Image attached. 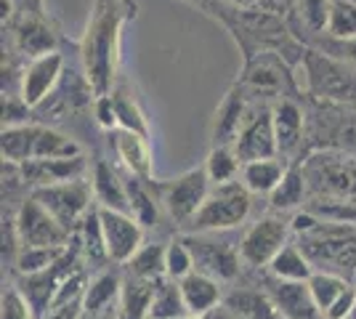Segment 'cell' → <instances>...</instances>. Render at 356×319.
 <instances>
[{"label": "cell", "mask_w": 356, "mask_h": 319, "mask_svg": "<svg viewBox=\"0 0 356 319\" xmlns=\"http://www.w3.org/2000/svg\"><path fill=\"white\" fill-rule=\"evenodd\" d=\"M90 183H93V197H96V205H99V208L131 213V199H128L125 179H122L106 160H99V163L93 165Z\"/></svg>", "instance_id": "e0dca14e"}, {"label": "cell", "mask_w": 356, "mask_h": 319, "mask_svg": "<svg viewBox=\"0 0 356 319\" xmlns=\"http://www.w3.org/2000/svg\"><path fill=\"white\" fill-rule=\"evenodd\" d=\"M232 147H234V152H237V157L242 163L264 160V157H277L280 154L271 106L268 104L248 106L245 122H242V128H239V133Z\"/></svg>", "instance_id": "9c48e42d"}, {"label": "cell", "mask_w": 356, "mask_h": 319, "mask_svg": "<svg viewBox=\"0 0 356 319\" xmlns=\"http://www.w3.org/2000/svg\"><path fill=\"white\" fill-rule=\"evenodd\" d=\"M83 319H118V311H112V314H83Z\"/></svg>", "instance_id": "c3c4849f"}, {"label": "cell", "mask_w": 356, "mask_h": 319, "mask_svg": "<svg viewBox=\"0 0 356 319\" xmlns=\"http://www.w3.org/2000/svg\"><path fill=\"white\" fill-rule=\"evenodd\" d=\"M332 0H300V14L312 32H327Z\"/></svg>", "instance_id": "60d3db41"}, {"label": "cell", "mask_w": 356, "mask_h": 319, "mask_svg": "<svg viewBox=\"0 0 356 319\" xmlns=\"http://www.w3.org/2000/svg\"><path fill=\"white\" fill-rule=\"evenodd\" d=\"M14 224L22 247H64L74 237L32 195L19 205Z\"/></svg>", "instance_id": "ba28073f"}, {"label": "cell", "mask_w": 356, "mask_h": 319, "mask_svg": "<svg viewBox=\"0 0 356 319\" xmlns=\"http://www.w3.org/2000/svg\"><path fill=\"white\" fill-rule=\"evenodd\" d=\"M327 32L335 40H351V38H356V0H332Z\"/></svg>", "instance_id": "8d00e7d4"}, {"label": "cell", "mask_w": 356, "mask_h": 319, "mask_svg": "<svg viewBox=\"0 0 356 319\" xmlns=\"http://www.w3.org/2000/svg\"><path fill=\"white\" fill-rule=\"evenodd\" d=\"M0 319H38L35 311H32L30 301L24 298V293L16 288V285H8L3 290V298H0Z\"/></svg>", "instance_id": "f35d334b"}, {"label": "cell", "mask_w": 356, "mask_h": 319, "mask_svg": "<svg viewBox=\"0 0 356 319\" xmlns=\"http://www.w3.org/2000/svg\"><path fill=\"white\" fill-rule=\"evenodd\" d=\"M266 293L274 298L284 319H325V314L314 304L309 282H284L271 277L266 282Z\"/></svg>", "instance_id": "9a60e30c"}, {"label": "cell", "mask_w": 356, "mask_h": 319, "mask_svg": "<svg viewBox=\"0 0 356 319\" xmlns=\"http://www.w3.org/2000/svg\"><path fill=\"white\" fill-rule=\"evenodd\" d=\"M181 293H184V301L189 309V317L192 314H210L223 304L221 282L202 272H192L189 277H184Z\"/></svg>", "instance_id": "ffe728a7"}, {"label": "cell", "mask_w": 356, "mask_h": 319, "mask_svg": "<svg viewBox=\"0 0 356 319\" xmlns=\"http://www.w3.org/2000/svg\"><path fill=\"white\" fill-rule=\"evenodd\" d=\"M192 272H194V256H192V250H189V245L184 243V237L168 243L165 274H168L170 279H178V282H181L184 277H189Z\"/></svg>", "instance_id": "74e56055"}, {"label": "cell", "mask_w": 356, "mask_h": 319, "mask_svg": "<svg viewBox=\"0 0 356 319\" xmlns=\"http://www.w3.org/2000/svg\"><path fill=\"white\" fill-rule=\"evenodd\" d=\"M67 247H70V245H64V247H22L19 256H16L14 269L19 274L45 272L48 266H54V263L67 253Z\"/></svg>", "instance_id": "d590c367"}, {"label": "cell", "mask_w": 356, "mask_h": 319, "mask_svg": "<svg viewBox=\"0 0 356 319\" xmlns=\"http://www.w3.org/2000/svg\"><path fill=\"white\" fill-rule=\"evenodd\" d=\"M245 115H248L245 96L239 88H232L223 96L221 106L216 112V120H213V147H232L242 122H245Z\"/></svg>", "instance_id": "44dd1931"}, {"label": "cell", "mask_w": 356, "mask_h": 319, "mask_svg": "<svg viewBox=\"0 0 356 319\" xmlns=\"http://www.w3.org/2000/svg\"><path fill=\"white\" fill-rule=\"evenodd\" d=\"M300 250L309 256L316 272H330L354 282L356 277V224L322 221L298 237Z\"/></svg>", "instance_id": "7a4b0ae2"}, {"label": "cell", "mask_w": 356, "mask_h": 319, "mask_svg": "<svg viewBox=\"0 0 356 319\" xmlns=\"http://www.w3.org/2000/svg\"><path fill=\"white\" fill-rule=\"evenodd\" d=\"M32 109L22 93H3V128H19V125H30Z\"/></svg>", "instance_id": "ab89813d"}, {"label": "cell", "mask_w": 356, "mask_h": 319, "mask_svg": "<svg viewBox=\"0 0 356 319\" xmlns=\"http://www.w3.org/2000/svg\"><path fill=\"white\" fill-rule=\"evenodd\" d=\"M348 285H354L351 279L346 277H338V274H330V272H314V277L309 279V290H312V298L316 309L327 314L332 304L341 298L343 293L348 290Z\"/></svg>", "instance_id": "836d02e7"}, {"label": "cell", "mask_w": 356, "mask_h": 319, "mask_svg": "<svg viewBox=\"0 0 356 319\" xmlns=\"http://www.w3.org/2000/svg\"><path fill=\"white\" fill-rule=\"evenodd\" d=\"M77 240H80V247H83V256H86V263H104L109 261L106 256V243H104V227H102V213H99V205H93L90 213L83 218L80 224V231H77Z\"/></svg>", "instance_id": "1f68e13d"}, {"label": "cell", "mask_w": 356, "mask_h": 319, "mask_svg": "<svg viewBox=\"0 0 356 319\" xmlns=\"http://www.w3.org/2000/svg\"><path fill=\"white\" fill-rule=\"evenodd\" d=\"M306 192H309V179H306V167L290 165L284 170V179L280 186L268 195V205L277 213H290L306 205Z\"/></svg>", "instance_id": "d4e9b609"}, {"label": "cell", "mask_w": 356, "mask_h": 319, "mask_svg": "<svg viewBox=\"0 0 356 319\" xmlns=\"http://www.w3.org/2000/svg\"><path fill=\"white\" fill-rule=\"evenodd\" d=\"M64 72V56L59 51H51L43 56H35L24 64L22 75H19V93L22 99L32 106V109H40L45 104V99L56 91Z\"/></svg>", "instance_id": "8fae6325"}, {"label": "cell", "mask_w": 356, "mask_h": 319, "mask_svg": "<svg viewBox=\"0 0 356 319\" xmlns=\"http://www.w3.org/2000/svg\"><path fill=\"white\" fill-rule=\"evenodd\" d=\"M354 285H356V277H354Z\"/></svg>", "instance_id": "816d5d0a"}, {"label": "cell", "mask_w": 356, "mask_h": 319, "mask_svg": "<svg viewBox=\"0 0 356 319\" xmlns=\"http://www.w3.org/2000/svg\"><path fill=\"white\" fill-rule=\"evenodd\" d=\"M210 317H213V319H239V317H234V314H232L226 306H218V309H216Z\"/></svg>", "instance_id": "7dc6e473"}, {"label": "cell", "mask_w": 356, "mask_h": 319, "mask_svg": "<svg viewBox=\"0 0 356 319\" xmlns=\"http://www.w3.org/2000/svg\"><path fill=\"white\" fill-rule=\"evenodd\" d=\"M19 167L22 181L40 189V186H54V183L74 181V179H86L88 176V160L80 157H64V160H30Z\"/></svg>", "instance_id": "4fadbf2b"}, {"label": "cell", "mask_w": 356, "mask_h": 319, "mask_svg": "<svg viewBox=\"0 0 356 319\" xmlns=\"http://www.w3.org/2000/svg\"><path fill=\"white\" fill-rule=\"evenodd\" d=\"M268 274L271 277H277V279H284V282H309L314 277V263L309 261V256L300 250V245L298 243H287L274 256V261L266 266Z\"/></svg>", "instance_id": "484cf974"}, {"label": "cell", "mask_w": 356, "mask_h": 319, "mask_svg": "<svg viewBox=\"0 0 356 319\" xmlns=\"http://www.w3.org/2000/svg\"><path fill=\"white\" fill-rule=\"evenodd\" d=\"M356 309V285H348V290L332 304V309L325 314V319H348Z\"/></svg>", "instance_id": "ee69618b"}, {"label": "cell", "mask_w": 356, "mask_h": 319, "mask_svg": "<svg viewBox=\"0 0 356 319\" xmlns=\"http://www.w3.org/2000/svg\"><path fill=\"white\" fill-rule=\"evenodd\" d=\"M136 16L134 0H93L80 40V61L88 91L96 96L109 93L118 85L120 43L122 30Z\"/></svg>", "instance_id": "6da1fadb"}, {"label": "cell", "mask_w": 356, "mask_h": 319, "mask_svg": "<svg viewBox=\"0 0 356 319\" xmlns=\"http://www.w3.org/2000/svg\"><path fill=\"white\" fill-rule=\"evenodd\" d=\"M93 115H96V122H99L104 131H115V128H118V112H115L112 93L96 96V101H93Z\"/></svg>", "instance_id": "b9f144b4"}, {"label": "cell", "mask_w": 356, "mask_h": 319, "mask_svg": "<svg viewBox=\"0 0 356 319\" xmlns=\"http://www.w3.org/2000/svg\"><path fill=\"white\" fill-rule=\"evenodd\" d=\"M290 234H293V227H290V221H284L282 215H264V218H258L242 234V240H239L242 263L252 266V269L268 266L274 261V256L290 243Z\"/></svg>", "instance_id": "52a82bcc"}, {"label": "cell", "mask_w": 356, "mask_h": 319, "mask_svg": "<svg viewBox=\"0 0 356 319\" xmlns=\"http://www.w3.org/2000/svg\"><path fill=\"white\" fill-rule=\"evenodd\" d=\"M221 231H205V234H194L189 231L184 237V243L189 245L194 256V272H202L218 279V282H232L239 274V245H232L229 240L218 237Z\"/></svg>", "instance_id": "8992f818"}, {"label": "cell", "mask_w": 356, "mask_h": 319, "mask_svg": "<svg viewBox=\"0 0 356 319\" xmlns=\"http://www.w3.org/2000/svg\"><path fill=\"white\" fill-rule=\"evenodd\" d=\"M154 279H141L125 274L122 279V295H120L118 319H149V306L154 298Z\"/></svg>", "instance_id": "603a6c76"}, {"label": "cell", "mask_w": 356, "mask_h": 319, "mask_svg": "<svg viewBox=\"0 0 356 319\" xmlns=\"http://www.w3.org/2000/svg\"><path fill=\"white\" fill-rule=\"evenodd\" d=\"M152 181L147 179H138V176H131L125 179V186H128V199H131V215L141 227H154L157 218H160V197L157 192H152Z\"/></svg>", "instance_id": "83f0119b"}, {"label": "cell", "mask_w": 356, "mask_h": 319, "mask_svg": "<svg viewBox=\"0 0 356 319\" xmlns=\"http://www.w3.org/2000/svg\"><path fill=\"white\" fill-rule=\"evenodd\" d=\"M35 136H38V122L19 125V128H3V136H0L3 160L11 165L30 163L32 152H35Z\"/></svg>", "instance_id": "4dcf8cb0"}, {"label": "cell", "mask_w": 356, "mask_h": 319, "mask_svg": "<svg viewBox=\"0 0 356 319\" xmlns=\"http://www.w3.org/2000/svg\"><path fill=\"white\" fill-rule=\"evenodd\" d=\"M210 314H213V311H210ZM210 314H192V317H186V319H213Z\"/></svg>", "instance_id": "681fc988"}, {"label": "cell", "mask_w": 356, "mask_h": 319, "mask_svg": "<svg viewBox=\"0 0 356 319\" xmlns=\"http://www.w3.org/2000/svg\"><path fill=\"white\" fill-rule=\"evenodd\" d=\"M112 101H115V112H118V128L122 131H134V133H141V136L149 138V122L141 104L136 101L134 91L128 88V83L118 80V85L112 88Z\"/></svg>", "instance_id": "f1b7e54d"}, {"label": "cell", "mask_w": 356, "mask_h": 319, "mask_svg": "<svg viewBox=\"0 0 356 319\" xmlns=\"http://www.w3.org/2000/svg\"><path fill=\"white\" fill-rule=\"evenodd\" d=\"M109 144L115 147V154H118L120 165L125 167L131 176H138V179H147L152 181V149H149V138L141 136V133H134V131H122V128H115L109 131Z\"/></svg>", "instance_id": "2e32d148"}, {"label": "cell", "mask_w": 356, "mask_h": 319, "mask_svg": "<svg viewBox=\"0 0 356 319\" xmlns=\"http://www.w3.org/2000/svg\"><path fill=\"white\" fill-rule=\"evenodd\" d=\"M11 35L16 51L24 54L27 59L56 51V35L45 14H16L11 19Z\"/></svg>", "instance_id": "5bb4252c"}, {"label": "cell", "mask_w": 356, "mask_h": 319, "mask_svg": "<svg viewBox=\"0 0 356 319\" xmlns=\"http://www.w3.org/2000/svg\"><path fill=\"white\" fill-rule=\"evenodd\" d=\"M80 154H83V147L72 136L54 131L48 125H38L32 160H64V157H80Z\"/></svg>", "instance_id": "f546056e"}, {"label": "cell", "mask_w": 356, "mask_h": 319, "mask_svg": "<svg viewBox=\"0 0 356 319\" xmlns=\"http://www.w3.org/2000/svg\"><path fill=\"white\" fill-rule=\"evenodd\" d=\"M210 189H213V181H210L205 165L192 167V170L181 173L173 181L154 183V192L160 197V205L184 229L197 215V211L202 208V202L208 199Z\"/></svg>", "instance_id": "5b68a950"}, {"label": "cell", "mask_w": 356, "mask_h": 319, "mask_svg": "<svg viewBox=\"0 0 356 319\" xmlns=\"http://www.w3.org/2000/svg\"><path fill=\"white\" fill-rule=\"evenodd\" d=\"M338 43V54L335 56H341L343 61H351L356 67V38H351V40H335Z\"/></svg>", "instance_id": "f6af8a7d"}, {"label": "cell", "mask_w": 356, "mask_h": 319, "mask_svg": "<svg viewBox=\"0 0 356 319\" xmlns=\"http://www.w3.org/2000/svg\"><path fill=\"white\" fill-rule=\"evenodd\" d=\"M165 253H168V245L144 243V247L125 263V274L141 277V279H154V282L163 279L168 277L165 274Z\"/></svg>", "instance_id": "d6a6232c"}, {"label": "cell", "mask_w": 356, "mask_h": 319, "mask_svg": "<svg viewBox=\"0 0 356 319\" xmlns=\"http://www.w3.org/2000/svg\"><path fill=\"white\" fill-rule=\"evenodd\" d=\"M205 170H208L213 183L237 181L239 170H242V160L237 157L234 147H213L208 154V163H205Z\"/></svg>", "instance_id": "e575fe53"}, {"label": "cell", "mask_w": 356, "mask_h": 319, "mask_svg": "<svg viewBox=\"0 0 356 319\" xmlns=\"http://www.w3.org/2000/svg\"><path fill=\"white\" fill-rule=\"evenodd\" d=\"M99 213H102L109 263L125 266L144 247V227L136 221L131 213L109 211V208H99Z\"/></svg>", "instance_id": "30bf717a"}, {"label": "cell", "mask_w": 356, "mask_h": 319, "mask_svg": "<svg viewBox=\"0 0 356 319\" xmlns=\"http://www.w3.org/2000/svg\"><path fill=\"white\" fill-rule=\"evenodd\" d=\"M252 195L245 183L226 181L213 183L208 199L202 202V208L197 211L192 221L186 224L189 231L194 234H205V231H232V229L242 227L250 215Z\"/></svg>", "instance_id": "3957f363"}, {"label": "cell", "mask_w": 356, "mask_h": 319, "mask_svg": "<svg viewBox=\"0 0 356 319\" xmlns=\"http://www.w3.org/2000/svg\"><path fill=\"white\" fill-rule=\"evenodd\" d=\"M306 179L316 186V192L327 197L354 199L356 197V163L335 160V157H314L306 165Z\"/></svg>", "instance_id": "7c38bea8"}, {"label": "cell", "mask_w": 356, "mask_h": 319, "mask_svg": "<svg viewBox=\"0 0 356 319\" xmlns=\"http://www.w3.org/2000/svg\"><path fill=\"white\" fill-rule=\"evenodd\" d=\"M234 317L239 319H284L282 311L277 309L274 298L266 290L255 288H237L223 295V304Z\"/></svg>", "instance_id": "ac0fdd59"}, {"label": "cell", "mask_w": 356, "mask_h": 319, "mask_svg": "<svg viewBox=\"0 0 356 319\" xmlns=\"http://www.w3.org/2000/svg\"><path fill=\"white\" fill-rule=\"evenodd\" d=\"M189 317V309L184 301V293H181V282L163 277L157 279V288H154V298L149 306V319H186Z\"/></svg>", "instance_id": "4316f807"}, {"label": "cell", "mask_w": 356, "mask_h": 319, "mask_svg": "<svg viewBox=\"0 0 356 319\" xmlns=\"http://www.w3.org/2000/svg\"><path fill=\"white\" fill-rule=\"evenodd\" d=\"M86 314V298H74L64 304H54L40 319H83Z\"/></svg>", "instance_id": "7bdbcfd3"}, {"label": "cell", "mask_w": 356, "mask_h": 319, "mask_svg": "<svg viewBox=\"0 0 356 319\" xmlns=\"http://www.w3.org/2000/svg\"><path fill=\"white\" fill-rule=\"evenodd\" d=\"M16 14H45L43 0H14Z\"/></svg>", "instance_id": "bcb514c9"}, {"label": "cell", "mask_w": 356, "mask_h": 319, "mask_svg": "<svg viewBox=\"0 0 356 319\" xmlns=\"http://www.w3.org/2000/svg\"><path fill=\"white\" fill-rule=\"evenodd\" d=\"M284 170L280 157H264V160H250L242 163L239 170V181L250 189V195H271L280 181L284 179Z\"/></svg>", "instance_id": "cb8c5ba5"}, {"label": "cell", "mask_w": 356, "mask_h": 319, "mask_svg": "<svg viewBox=\"0 0 356 319\" xmlns=\"http://www.w3.org/2000/svg\"><path fill=\"white\" fill-rule=\"evenodd\" d=\"M122 279L125 274L118 269H104L93 274L86 290V314H112L118 311L120 295H122Z\"/></svg>", "instance_id": "d6986e66"}, {"label": "cell", "mask_w": 356, "mask_h": 319, "mask_svg": "<svg viewBox=\"0 0 356 319\" xmlns=\"http://www.w3.org/2000/svg\"><path fill=\"white\" fill-rule=\"evenodd\" d=\"M348 319H356V309H354V314H351V317H348Z\"/></svg>", "instance_id": "f907efd6"}, {"label": "cell", "mask_w": 356, "mask_h": 319, "mask_svg": "<svg viewBox=\"0 0 356 319\" xmlns=\"http://www.w3.org/2000/svg\"><path fill=\"white\" fill-rule=\"evenodd\" d=\"M32 197L38 199L70 234H77V231H80L83 218H86L90 213V208L96 205V202H93V199H96L93 197V183L88 181V176H86V179H74V181L32 189Z\"/></svg>", "instance_id": "277c9868"}, {"label": "cell", "mask_w": 356, "mask_h": 319, "mask_svg": "<svg viewBox=\"0 0 356 319\" xmlns=\"http://www.w3.org/2000/svg\"><path fill=\"white\" fill-rule=\"evenodd\" d=\"M271 115H274V131H277V147L280 154L293 152L300 136H303V109L290 101V99H277L271 104Z\"/></svg>", "instance_id": "7402d4cb"}]
</instances>
